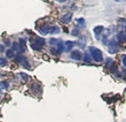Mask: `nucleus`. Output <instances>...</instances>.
<instances>
[{
    "label": "nucleus",
    "instance_id": "f257e3e1",
    "mask_svg": "<svg viewBox=\"0 0 126 122\" xmlns=\"http://www.w3.org/2000/svg\"><path fill=\"white\" fill-rule=\"evenodd\" d=\"M90 52H91L92 57L94 60L96 62H100L103 60V56H102V52L100 51V49L95 48V47H90L89 49Z\"/></svg>",
    "mask_w": 126,
    "mask_h": 122
},
{
    "label": "nucleus",
    "instance_id": "f03ea898",
    "mask_svg": "<svg viewBox=\"0 0 126 122\" xmlns=\"http://www.w3.org/2000/svg\"><path fill=\"white\" fill-rule=\"evenodd\" d=\"M119 49V46H118V43L116 40V38H112L109 44V48H108V51L111 54H114V53H117Z\"/></svg>",
    "mask_w": 126,
    "mask_h": 122
},
{
    "label": "nucleus",
    "instance_id": "7ed1b4c3",
    "mask_svg": "<svg viewBox=\"0 0 126 122\" xmlns=\"http://www.w3.org/2000/svg\"><path fill=\"white\" fill-rule=\"evenodd\" d=\"M16 61H18L19 63H21L22 64V67H24V68H26L27 69H28L29 68V63H28V60H27V58L25 56H23L22 54H17L16 56Z\"/></svg>",
    "mask_w": 126,
    "mask_h": 122
},
{
    "label": "nucleus",
    "instance_id": "20e7f679",
    "mask_svg": "<svg viewBox=\"0 0 126 122\" xmlns=\"http://www.w3.org/2000/svg\"><path fill=\"white\" fill-rule=\"evenodd\" d=\"M72 14L71 13H66L61 17V22L63 24H68L71 21Z\"/></svg>",
    "mask_w": 126,
    "mask_h": 122
},
{
    "label": "nucleus",
    "instance_id": "39448f33",
    "mask_svg": "<svg viewBox=\"0 0 126 122\" xmlns=\"http://www.w3.org/2000/svg\"><path fill=\"white\" fill-rule=\"evenodd\" d=\"M70 57H71L73 60L79 61V60H81V54L79 50H74L73 52L71 53V55H70Z\"/></svg>",
    "mask_w": 126,
    "mask_h": 122
},
{
    "label": "nucleus",
    "instance_id": "423d86ee",
    "mask_svg": "<svg viewBox=\"0 0 126 122\" xmlns=\"http://www.w3.org/2000/svg\"><path fill=\"white\" fill-rule=\"evenodd\" d=\"M103 30H104V27H103L102 26H97L94 28V33L96 38H99V37H100V33H102Z\"/></svg>",
    "mask_w": 126,
    "mask_h": 122
},
{
    "label": "nucleus",
    "instance_id": "0eeeda50",
    "mask_svg": "<svg viewBox=\"0 0 126 122\" xmlns=\"http://www.w3.org/2000/svg\"><path fill=\"white\" fill-rule=\"evenodd\" d=\"M49 26H47V25H43V26H41L40 27V29H39V31H40V33H41L42 35H47V33H49Z\"/></svg>",
    "mask_w": 126,
    "mask_h": 122
},
{
    "label": "nucleus",
    "instance_id": "6e6552de",
    "mask_svg": "<svg viewBox=\"0 0 126 122\" xmlns=\"http://www.w3.org/2000/svg\"><path fill=\"white\" fill-rule=\"evenodd\" d=\"M75 45V43L73 41H66L64 44V48L66 51H70V49L73 48V46Z\"/></svg>",
    "mask_w": 126,
    "mask_h": 122
},
{
    "label": "nucleus",
    "instance_id": "1a4fd4ad",
    "mask_svg": "<svg viewBox=\"0 0 126 122\" xmlns=\"http://www.w3.org/2000/svg\"><path fill=\"white\" fill-rule=\"evenodd\" d=\"M59 32H60L59 27L57 26H52L49 28V33H51V34H58Z\"/></svg>",
    "mask_w": 126,
    "mask_h": 122
},
{
    "label": "nucleus",
    "instance_id": "9d476101",
    "mask_svg": "<svg viewBox=\"0 0 126 122\" xmlns=\"http://www.w3.org/2000/svg\"><path fill=\"white\" fill-rule=\"evenodd\" d=\"M34 43H36L37 45H39L40 46H44L46 44V40L44 39V38H40V37H37V38H35L34 39Z\"/></svg>",
    "mask_w": 126,
    "mask_h": 122
},
{
    "label": "nucleus",
    "instance_id": "9b49d317",
    "mask_svg": "<svg viewBox=\"0 0 126 122\" xmlns=\"http://www.w3.org/2000/svg\"><path fill=\"white\" fill-rule=\"evenodd\" d=\"M78 45H79L80 48H84L85 45H86V37L82 36L79 40H78Z\"/></svg>",
    "mask_w": 126,
    "mask_h": 122
},
{
    "label": "nucleus",
    "instance_id": "f8f14e48",
    "mask_svg": "<svg viewBox=\"0 0 126 122\" xmlns=\"http://www.w3.org/2000/svg\"><path fill=\"white\" fill-rule=\"evenodd\" d=\"M118 38L120 41H123V42L126 41V33L124 31L119 32V33H118Z\"/></svg>",
    "mask_w": 126,
    "mask_h": 122
},
{
    "label": "nucleus",
    "instance_id": "ddd939ff",
    "mask_svg": "<svg viewBox=\"0 0 126 122\" xmlns=\"http://www.w3.org/2000/svg\"><path fill=\"white\" fill-rule=\"evenodd\" d=\"M57 49H58V53H61L64 50V45H63V42H58V48H57Z\"/></svg>",
    "mask_w": 126,
    "mask_h": 122
},
{
    "label": "nucleus",
    "instance_id": "4468645a",
    "mask_svg": "<svg viewBox=\"0 0 126 122\" xmlns=\"http://www.w3.org/2000/svg\"><path fill=\"white\" fill-rule=\"evenodd\" d=\"M19 48L22 49V51L23 52L26 49V43L23 39H20V43H19Z\"/></svg>",
    "mask_w": 126,
    "mask_h": 122
},
{
    "label": "nucleus",
    "instance_id": "2eb2a0df",
    "mask_svg": "<svg viewBox=\"0 0 126 122\" xmlns=\"http://www.w3.org/2000/svg\"><path fill=\"white\" fill-rule=\"evenodd\" d=\"M14 56H15V54H14V51L13 49H9L6 50V56L8 58H13Z\"/></svg>",
    "mask_w": 126,
    "mask_h": 122
},
{
    "label": "nucleus",
    "instance_id": "dca6fc26",
    "mask_svg": "<svg viewBox=\"0 0 126 122\" xmlns=\"http://www.w3.org/2000/svg\"><path fill=\"white\" fill-rule=\"evenodd\" d=\"M91 56H90L89 54H88V53H86V54L84 55V56H83V61H85V62H88V63H90L91 62Z\"/></svg>",
    "mask_w": 126,
    "mask_h": 122
},
{
    "label": "nucleus",
    "instance_id": "f3484780",
    "mask_svg": "<svg viewBox=\"0 0 126 122\" xmlns=\"http://www.w3.org/2000/svg\"><path fill=\"white\" fill-rule=\"evenodd\" d=\"M31 46H32V48H33V49H35V50H38V51L41 50V46H40L39 45H37V44L34 43V42H33V43L32 44Z\"/></svg>",
    "mask_w": 126,
    "mask_h": 122
},
{
    "label": "nucleus",
    "instance_id": "a211bd4d",
    "mask_svg": "<svg viewBox=\"0 0 126 122\" xmlns=\"http://www.w3.org/2000/svg\"><path fill=\"white\" fill-rule=\"evenodd\" d=\"M77 22H78V24H79V26H81V27H84V26H85V21H84V19L83 18H80V19H78L77 20Z\"/></svg>",
    "mask_w": 126,
    "mask_h": 122
},
{
    "label": "nucleus",
    "instance_id": "6ab92c4d",
    "mask_svg": "<svg viewBox=\"0 0 126 122\" xmlns=\"http://www.w3.org/2000/svg\"><path fill=\"white\" fill-rule=\"evenodd\" d=\"M7 64V61L5 58L3 57H0V67H3Z\"/></svg>",
    "mask_w": 126,
    "mask_h": 122
},
{
    "label": "nucleus",
    "instance_id": "aec40b11",
    "mask_svg": "<svg viewBox=\"0 0 126 122\" xmlns=\"http://www.w3.org/2000/svg\"><path fill=\"white\" fill-rule=\"evenodd\" d=\"M50 51L51 54L54 55V56H57V55L58 54V49H56V48H51Z\"/></svg>",
    "mask_w": 126,
    "mask_h": 122
},
{
    "label": "nucleus",
    "instance_id": "412c9836",
    "mask_svg": "<svg viewBox=\"0 0 126 122\" xmlns=\"http://www.w3.org/2000/svg\"><path fill=\"white\" fill-rule=\"evenodd\" d=\"M122 61H123L124 66L126 68V55H123V56H122Z\"/></svg>",
    "mask_w": 126,
    "mask_h": 122
},
{
    "label": "nucleus",
    "instance_id": "4be33fe9",
    "mask_svg": "<svg viewBox=\"0 0 126 122\" xmlns=\"http://www.w3.org/2000/svg\"><path fill=\"white\" fill-rule=\"evenodd\" d=\"M49 43L51 44V45H56L58 42H57V39L56 38H51L50 40H49Z\"/></svg>",
    "mask_w": 126,
    "mask_h": 122
},
{
    "label": "nucleus",
    "instance_id": "5701e85b",
    "mask_svg": "<svg viewBox=\"0 0 126 122\" xmlns=\"http://www.w3.org/2000/svg\"><path fill=\"white\" fill-rule=\"evenodd\" d=\"M71 33H72V35H73V36H76V35L78 34V30L76 29V28H75V29L72 31Z\"/></svg>",
    "mask_w": 126,
    "mask_h": 122
},
{
    "label": "nucleus",
    "instance_id": "b1692460",
    "mask_svg": "<svg viewBox=\"0 0 126 122\" xmlns=\"http://www.w3.org/2000/svg\"><path fill=\"white\" fill-rule=\"evenodd\" d=\"M13 48H14V49H19L18 44H17V43H14L13 44Z\"/></svg>",
    "mask_w": 126,
    "mask_h": 122
},
{
    "label": "nucleus",
    "instance_id": "393cba45",
    "mask_svg": "<svg viewBox=\"0 0 126 122\" xmlns=\"http://www.w3.org/2000/svg\"><path fill=\"white\" fill-rule=\"evenodd\" d=\"M3 50H4V46L3 45H0V53H2Z\"/></svg>",
    "mask_w": 126,
    "mask_h": 122
},
{
    "label": "nucleus",
    "instance_id": "a878e982",
    "mask_svg": "<svg viewBox=\"0 0 126 122\" xmlns=\"http://www.w3.org/2000/svg\"><path fill=\"white\" fill-rule=\"evenodd\" d=\"M21 75H22V77H23V78H24V79H25V80H27V79H28V77H27V76H26V74H25V73H21Z\"/></svg>",
    "mask_w": 126,
    "mask_h": 122
},
{
    "label": "nucleus",
    "instance_id": "bb28decb",
    "mask_svg": "<svg viewBox=\"0 0 126 122\" xmlns=\"http://www.w3.org/2000/svg\"><path fill=\"white\" fill-rule=\"evenodd\" d=\"M56 1L59 2V3H64V2H66L67 0H56Z\"/></svg>",
    "mask_w": 126,
    "mask_h": 122
},
{
    "label": "nucleus",
    "instance_id": "cd10ccee",
    "mask_svg": "<svg viewBox=\"0 0 126 122\" xmlns=\"http://www.w3.org/2000/svg\"><path fill=\"white\" fill-rule=\"evenodd\" d=\"M5 43H6V45H10V42H9V40H5Z\"/></svg>",
    "mask_w": 126,
    "mask_h": 122
}]
</instances>
